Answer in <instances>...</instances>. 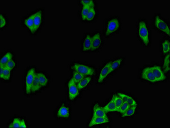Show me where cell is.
Returning <instances> with one entry per match:
<instances>
[{"instance_id":"obj_11","label":"cell","mask_w":170,"mask_h":128,"mask_svg":"<svg viewBox=\"0 0 170 128\" xmlns=\"http://www.w3.org/2000/svg\"><path fill=\"white\" fill-rule=\"evenodd\" d=\"M92 48L91 50L94 51L99 48L102 44L101 36L99 33L95 34L92 37Z\"/></svg>"},{"instance_id":"obj_16","label":"cell","mask_w":170,"mask_h":128,"mask_svg":"<svg viewBox=\"0 0 170 128\" xmlns=\"http://www.w3.org/2000/svg\"><path fill=\"white\" fill-rule=\"evenodd\" d=\"M70 116V111L67 107L62 106L57 112V116L62 118H68Z\"/></svg>"},{"instance_id":"obj_31","label":"cell","mask_w":170,"mask_h":128,"mask_svg":"<svg viewBox=\"0 0 170 128\" xmlns=\"http://www.w3.org/2000/svg\"><path fill=\"white\" fill-rule=\"evenodd\" d=\"M22 120L19 118H16L13 120V121L9 126V128H20Z\"/></svg>"},{"instance_id":"obj_13","label":"cell","mask_w":170,"mask_h":128,"mask_svg":"<svg viewBox=\"0 0 170 128\" xmlns=\"http://www.w3.org/2000/svg\"><path fill=\"white\" fill-rule=\"evenodd\" d=\"M34 16V30L36 32L39 28L42 22V11H39L33 14Z\"/></svg>"},{"instance_id":"obj_24","label":"cell","mask_w":170,"mask_h":128,"mask_svg":"<svg viewBox=\"0 0 170 128\" xmlns=\"http://www.w3.org/2000/svg\"><path fill=\"white\" fill-rule=\"evenodd\" d=\"M12 54L10 52H8L6 53L4 56H3L1 60V65H5L9 61L12 60Z\"/></svg>"},{"instance_id":"obj_27","label":"cell","mask_w":170,"mask_h":128,"mask_svg":"<svg viewBox=\"0 0 170 128\" xmlns=\"http://www.w3.org/2000/svg\"><path fill=\"white\" fill-rule=\"evenodd\" d=\"M164 70L165 72H169L170 70V54H168L165 57L164 60Z\"/></svg>"},{"instance_id":"obj_33","label":"cell","mask_w":170,"mask_h":128,"mask_svg":"<svg viewBox=\"0 0 170 128\" xmlns=\"http://www.w3.org/2000/svg\"><path fill=\"white\" fill-rule=\"evenodd\" d=\"M10 71L11 70H9V69L6 68L5 66L4 71L3 74L2 79L5 80H9L10 76H11Z\"/></svg>"},{"instance_id":"obj_35","label":"cell","mask_w":170,"mask_h":128,"mask_svg":"<svg viewBox=\"0 0 170 128\" xmlns=\"http://www.w3.org/2000/svg\"><path fill=\"white\" fill-rule=\"evenodd\" d=\"M15 65H16V64H15V62L12 59L10 61H9L8 63L5 65V66L11 71L14 68Z\"/></svg>"},{"instance_id":"obj_1","label":"cell","mask_w":170,"mask_h":128,"mask_svg":"<svg viewBox=\"0 0 170 128\" xmlns=\"http://www.w3.org/2000/svg\"><path fill=\"white\" fill-rule=\"evenodd\" d=\"M138 34L144 44L148 45L150 42L149 32L147 24L144 21H141L138 24Z\"/></svg>"},{"instance_id":"obj_4","label":"cell","mask_w":170,"mask_h":128,"mask_svg":"<svg viewBox=\"0 0 170 128\" xmlns=\"http://www.w3.org/2000/svg\"><path fill=\"white\" fill-rule=\"evenodd\" d=\"M120 27V22L117 19H113L110 20L108 23L107 25L105 36H110L112 33L116 32Z\"/></svg>"},{"instance_id":"obj_10","label":"cell","mask_w":170,"mask_h":128,"mask_svg":"<svg viewBox=\"0 0 170 128\" xmlns=\"http://www.w3.org/2000/svg\"><path fill=\"white\" fill-rule=\"evenodd\" d=\"M112 62H110L104 67L102 69L99 75V79H98V83H102L104 80L106 78L107 76L110 74L109 69L111 63Z\"/></svg>"},{"instance_id":"obj_14","label":"cell","mask_w":170,"mask_h":128,"mask_svg":"<svg viewBox=\"0 0 170 128\" xmlns=\"http://www.w3.org/2000/svg\"><path fill=\"white\" fill-rule=\"evenodd\" d=\"M92 48V39L90 35H87L83 43L82 50L83 51L91 50Z\"/></svg>"},{"instance_id":"obj_12","label":"cell","mask_w":170,"mask_h":128,"mask_svg":"<svg viewBox=\"0 0 170 128\" xmlns=\"http://www.w3.org/2000/svg\"><path fill=\"white\" fill-rule=\"evenodd\" d=\"M109 122V119L102 117H93L88 125L89 127H92L95 125L107 124Z\"/></svg>"},{"instance_id":"obj_32","label":"cell","mask_w":170,"mask_h":128,"mask_svg":"<svg viewBox=\"0 0 170 128\" xmlns=\"http://www.w3.org/2000/svg\"><path fill=\"white\" fill-rule=\"evenodd\" d=\"M96 14L95 9L94 7H92L90 10L89 12L88 13L86 19L88 21H92L94 19V17Z\"/></svg>"},{"instance_id":"obj_20","label":"cell","mask_w":170,"mask_h":128,"mask_svg":"<svg viewBox=\"0 0 170 128\" xmlns=\"http://www.w3.org/2000/svg\"><path fill=\"white\" fill-rule=\"evenodd\" d=\"M36 74L42 87L47 86L48 82V80L47 76L42 73H36Z\"/></svg>"},{"instance_id":"obj_2","label":"cell","mask_w":170,"mask_h":128,"mask_svg":"<svg viewBox=\"0 0 170 128\" xmlns=\"http://www.w3.org/2000/svg\"><path fill=\"white\" fill-rule=\"evenodd\" d=\"M72 68L77 72L85 76H93L95 73V70L93 68L80 64H74Z\"/></svg>"},{"instance_id":"obj_15","label":"cell","mask_w":170,"mask_h":128,"mask_svg":"<svg viewBox=\"0 0 170 128\" xmlns=\"http://www.w3.org/2000/svg\"><path fill=\"white\" fill-rule=\"evenodd\" d=\"M118 95H119L120 97H121V98L123 99L124 102L126 103L127 104L130 105L131 106H137V104H136L135 100L133 98L131 97V96L124 94V93H118Z\"/></svg>"},{"instance_id":"obj_3","label":"cell","mask_w":170,"mask_h":128,"mask_svg":"<svg viewBox=\"0 0 170 128\" xmlns=\"http://www.w3.org/2000/svg\"><path fill=\"white\" fill-rule=\"evenodd\" d=\"M36 73L35 69H30L28 71L27 75L26 77V91L27 94H29L31 92V88Z\"/></svg>"},{"instance_id":"obj_25","label":"cell","mask_w":170,"mask_h":128,"mask_svg":"<svg viewBox=\"0 0 170 128\" xmlns=\"http://www.w3.org/2000/svg\"><path fill=\"white\" fill-rule=\"evenodd\" d=\"M85 75H83V74H81L77 71H75L73 72V77L72 78L76 83H79L81 80H83L84 78H85Z\"/></svg>"},{"instance_id":"obj_34","label":"cell","mask_w":170,"mask_h":128,"mask_svg":"<svg viewBox=\"0 0 170 128\" xmlns=\"http://www.w3.org/2000/svg\"><path fill=\"white\" fill-rule=\"evenodd\" d=\"M80 2L83 6H89L94 7V4L93 1H80Z\"/></svg>"},{"instance_id":"obj_37","label":"cell","mask_w":170,"mask_h":128,"mask_svg":"<svg viewBox=\"0 0 170 128\" xmlns=\"http://www.w3.org/2000/svg\"><path fill=\"white\" fill-rule=\"evenodd\" d=\"M5 68V65H0V72H1V78L2 79L3 78V74Z\"/></svg>"},{"instance_id":"obj_6","label":"cell","mask_w":170,"mask_h":128,"mask_svg":"<svg viewBox=\"0 0 170 128\" xmlns=\"http://www.w3.org/2000/svg\"><path fill=\"white\" fill-rule=\"evenodd\" d=\"M69 89V97L70 100L76 98L79 94V90L73 79L72 78L68 84Z\"/></svg>"},{"instance_id":"obj_17","label":"cell","mask_w":170,"mask_h":128,"mask_svg":"<svg viewBox=\"0 0 170 128\" xmlns=\"http://www.w3.org/2000/svg\"><path fill=\"white\" fill-rule=\"evenodd\" d=\"M24 23L28 28L29 29V30L32 34L35 33L33 14L29 16L27 19L25 20Z\"/></svg>"},{"instance_id":"obj_21","label":"cell","mask_w":170,"mask_h":128,"mask_svg":"<svg viewBox=\"0 0 170 128\" xmlns=\"http://www.w3.org/2000/svg\"><path fill=\"white\" fill-rule=\"evenodd\" d=\"M122 61H123V59H119L115 60L113 62H112L110 67L109 73H111L114 71L115 70L119 68V67L121 65Z\"/></svg>"},{"instance_id":"obj_22","label":"cell","mask_w":170,"mask_h":128,"mask_svg":"<svg viewBox=\"0 0 170 128\" xmlns=\"http://www.w3.org/2000/svg\"><path fill=\"white\" fill-rule=\"evenodd\" d=\"M41 86L40 84L39 80H38V77H37V74H36L35 76V79H34V81H33V83H32V88H31V92H35L39 90L40 88H41Z\"/></svg>"},{"instance_id":"obj_7","label":"cell","mask_w":170,"mask_h":128,"mask_svg":"<svg viewBox=\"0 0 170 128\" xmlns=\"http://www.w3.org/2000/svg\"><path fill=\"white\" fill-rule=\"evenodd\" d=\"M142 77L144 80H146L151 83L156 82L151 67L146 68L143 70L142 73Z\"/></svg>"},{"instance_id":"obj_28","label":"cell","mask_w":170,"mask_h":128,"mask_svg":"<svg viewBox=\"0 0 170 128\" xmlns=\"http://www.w3.org/2000/svg\"><path fill=\"white\" fill-rule=\"evenodd\" d=\"M162 51L164 54H167L170 51V42L166 40L163 42L162 45Z\"/></svg>"},{"instance_id":"obj_26","label":"cell","mask_w":170,"mask_h":128,"mask_svg":"<svg viewBox=\"0 0 170 128\" xmlns=\"http://www.w3.org/2000/svg\"><path fill=\"white\" fill-rule=\"evenodd\" d=\"M137 106H131L125 113L122 115V117H125L126 116H133L135 112L136 109V108Z\"/></svg>"},{"instance_id":"obj_8","label":"cell","mask_w":170,"mask_h":128,"mask_svg":"<svg viewBox=\"0 0 170 128\" xmlns=\"http://www.w3.org/2000/svg\"><path fill=\"white\" fill-rule=\"evenodd\" d=\"M151 68L156 82H159V81H163L166 80V76L162 72L160 67L158 66H154L152 67Z\"/></svg>"},{"instance_id":"obj_30","label":"cell","mask_w":170,"mask_h":128,"mask_svg":"<svg viewBox=\"0 0 170 128\" xmlns=\"http://www.w3.org/2000/svg\"><path fill=\"white\" fill-rule=\"evenodd\" d=\"M131 106L129 105L128 104H127L126 102H123V104H122V106H120L119 109L117 111V112L120 113L122 114L125 113L126 111L128 109L130 108L131 107Z\"/></svg>"},{"instance_id":"obj_38","label":"cell","mask_w":170,"mask_h":128,"mask_svg":"<svg viewBox=\"0 0 170 128\" xmlns=\"http://www.w3.org/2000/svg\"><path fill=\"white\" fill-rule=\"evenodd\" d=\"M27 126L26 125L25 122L24 120H22V122H21V126H20V128H26Z\"/></svg>"},{"instance_id":"obj_29","label":"cell","mask_w":170,"mask_h":128,"mask_svg":"<svg viewBox=\"0 0 170 128\" xmlns=\"http://www.w3.org/2000/svg\"><path fill=\"white\" fill-rule=\"evenodd\" d=\"M91 7L89 6H83L82 9V12H81V15H82V18L83 20L86 19L88 13Z\"/></svg>"},{"instance_id":"obj_36","label":"cell","mask_w":170,"mask_h":128,"mask_svg":"<svg viewBox=\"0 0 170 128\" xmlns=\"http://www.w3.org/2000/svg\"><path fill=\"white\" fill-rule=\"evenodd\" d=\"M6 24V20L2 15H1V28L4 27Z\"/></svg>"},{"instance_id":"obj_19","label":"cell","mask_w":170,"mask_h":128,"mask_svg":"<svg viewBox=\"0 0 170 128\" xmlns=\"http://www.w3.org/2000/svg\"><path fill=\"white\" fill-rule=\"evenodd\" d=\"M91 80L90 77H87L84 78L83 80L77 83V86L79 90L82 89L88 86V84L90 83Z\"/></svg>"},{"instance_id":"obj_18","label":"cell","mask_w":170,"mask_h":128,"mask_svg":"<svg viewBox=\"0 0 170 128\" xmlns=\"http://www.w3.org/2000/svg\"><path fill=\"white\" fill-rule=\"evenodd\" d=\"M103 108L106 113L117 111V107L112 100H111L110 102Z\"/></svg>"},{"instance_id":"obj_23","label":"cell","mask_w":170,"mask_h":128,"mask_svg":"<svg viewBox=\"0 0 170 128\" xmlns=\"http://www.w3.org/2000/svg\"><path fill=\"white\" fill-rule=\"evenodd\" d=\"M112 100L114 102V104L117 107V111H118V110L119 109V108L122 106L123 102H124L123 99L119 95H113Z\"/></svg>"},{"instance_id":"obj_5","label":"cell","mask_w":170,"mask_h":128,"mask_svg":"<svg viewBox=\"0 0 170 128\" xmlns=\"http://www.w3.org/2000/svg\"><path fill=\"white\" fill-rule=\"evenodd\" d=\"M155 25L156 28L158 29L160 31L165 32L167 35L170 36V30L169 26L164 20L158 16L156 17Z\"/></svg>"},{"instance_id":"obj_9","label":"cell","mask_w":170,"mask_h":128,"mask_svg":"<svg viewBox=\"0 0 170 128\" xmlns=\"http://www.w3.org/2000/svg\"><path fill=\"white\" fill-rule=\"evenodd\" d=\"M93 117H102L109 119L107 116L106 113L105 112L103 108L99 106L98 104H95L93 109Z\"/></svg>"}]
</instances>
